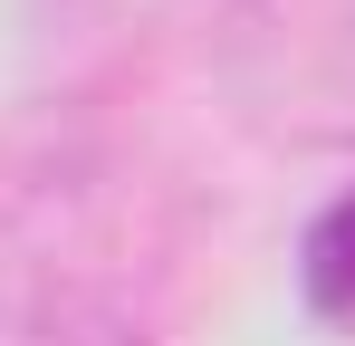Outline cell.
Masks as SVG:
<instances>
[{
    "instance_id": "1",
    "label": "cell",
    "mask_w": 355,
    "mask_h": 346,
    "mask_svg": "<svg viewBox=\"0 0 355 346\" xmlns=\"http://www.w3.org/2000/svg\"><path fill=\"white\" fill-rule=\"evenodd\" d=\"M250 97L307 145H355V0H250Z\"/></svg>"
},
{
    "instance_id": "2",
    "label": "cell",
    "mask_w": 355,
    "mask_h": 346,
    "mask_svg": "<svg viewBox=\"0 0 355 346\" xmlns=\"http://www.w3.org/2000/svg\"><path fill=\"white\" fill-rule=\"evenodd\" d=\"M297 308L317 327H355V183L317 202L297 231Z\"/></svg>"
}]
</instances>
